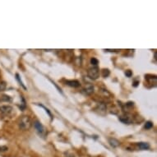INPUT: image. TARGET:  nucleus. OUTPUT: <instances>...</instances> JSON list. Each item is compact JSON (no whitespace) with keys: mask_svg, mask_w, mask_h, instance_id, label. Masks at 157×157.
<instances>
[{"mask_svg":"<svg viewBox=\"0 0 157 157\" xmlns=\"http://www.w3.org/2000/svg\"><path fill=\"white\" fill-rule=\"evenodd\" d=\"M8 150V148L7 147H5V146H2V147H0V153H3V152H5V151H7Z\"/></svg>","mask_w":157,"mask_h":157,"instance_id":"17","label":"nucleus"},{"mask_svg":"<svg viewBox=\"0 0 157 157\" xmlns=\"http://www.w3.org/2000/svg\"><path fill=\"white\" fill-rule=\"evenodd\" d=\"M66 84L69 86H71V87H74V88L79 87L81 86L80 82L78 81H77V80H69V81H67Z\"/></svg>","mask_w":157,"mask_h":157,"instance_id":"7","label":"nucleus"},{"mask_svg":"<svg viewBox=\"0 0 157 157\" xmlns=\"http://www.w3.org/2000/svg\"><path fill=\"white\" fill-rule=\"evenodd\" d=\"M151 128H153V123H151V122H150V121L147 122L146 124H145V128H146V129H150Z\"/></svg>","mask_w":157,"mask_h":157,"instance_id":"15","label":"nucleus"},{"mask_svg":"<svg viewBox=\"0 0 157 157\" xmlns=\"http://www.w3.org/2000/svg\"><path fill=\"white\" fill-rule=\"evenodd\" d=\"M91 63L93 66L96 67V66L98 65V63H99V61H98V59H96V58H91Z\"/></svg>","mask_w":157,"mask_h":157,"instance_id":"14","label":"nucleus"},{"mask_svg":"<svg viewBox=\"0 0 157 157\" xmlns=\"http://www.w3.org/2000/svg\"><path fill=\"white\" fill-rule=\"evenodd\" d=\"M87 75L91 79L96 80L99 78L100 77V69L97 67H93L89 69L87 72Z\"/></svg>","mask_w":157,"mask_h":157,"instance_id":"2","label":"nucleus"},{"mask_svg":"<svg viewBox=\"0 0 157 157\" xmlns=\"http://www.w3.org/2000/svg\"><path fill=\"white\" fill-rule=\"evenodd\" d=\"M16 76H17V80H18V82H19V83H20L21 84V86H22V87H23V88L25 89V90H27V87H26V86H25V85L24 84H23V82H22V81H21V77H20V76L18 75V74H16Z\"/></svg>","mask_w":157,"mask_h":157,"instance_id":"16","label":"nucleus"},{"mask_svg":"<svg viewBox=\"0 0 157 157\" xmlns=\"http://www.w3.org/2000/svg\"><path fill=\"white\" fill-rule=\"evenodd\" d=\"M101 73H102V76L103 77H105V78H106V77H108L109 76V69H103L102 71H101Z\"/></svg>","mask_w":157,"mask_h":157,"instance_id":"12","label":"nucleus"},{"mask_svg":"<svg viewBox=\"0 0 157 157\" xmlns=\"http://www.w3.org/2000/svg\"><path fill=\"white\" fill-rule=\"evenodd\" d=\"M109 142L110 144V146L113 147H118L120 146L119 141H118L115 138H109Z\"/></svg>","mask_w":157,"mask_h":157,"instance_id":"8","label":"nucleus"},{"mask_svg":"<svg viewBox=\"0 0 157 157\" xmlns=\"http://www.w3.org/2000/svg\"><path fill=\"white\" fill-rule=\"evenodd\" d=\"M34 127H35V128L36 129V131H37V133H39L40 135H41L42 137H44V136H45V134H46L45 128H44V126H43V125H42L40 122H38V121L35 122Z\"/></svg>","mask_w":157,"mask_h":157,"instance_id":"3","label":"nucleus"},{"mask_svg":"<svg viewBox=\"0 0 157 157\" xmlns=\"http://www.w3.org/2000/svg\"><path fill=\"white\" fill-rule=\"evenodd\" d=\"M119 120L121 122H123V123H127V124H129V123H131V119H130V117H128V115L120 116Z\"/></svg>","mask_w":157,"mask_h":157,"instance_id":"9","label":"nucleus"},{"mask_svg":"<svg viewBox=\"0 0 157 157\" xmlns=\"http://www.w3.org/2000/svg\"><path fill=\"white\" fill-rule=\"evenodd\" d=\"M12 99L10 96H0V101H6V102H10Z\"/></svg>","mask_w":157,"mask_h":157,"instance_id":"11","label":"nucleus"},{"mask_svg":"<svg viewBox=\"0 0 157 157\" xmlns=\"http://www.w3.org/2000/svg\"><path fill=\"white\" fill-rule=\"evenodd\" d=\"M19 128L22 130H28L31 127V120L28 116H22L19 120Z\"/></svg>","mask_w":157,"mask_h":157,"instance_id":"1","label":"nucleus"},{"mask_svg":"<svg viewBox=\"0 0 157 157\" xmlns=\"http://www.w3.org/2000/svg\"><path fill=\"white\" fill-rule=\"evenodd\" d=\"M96 110L100 115H105L106 113V105L104 103H99L96 106Z\"/></svg>","mask_w":157,"mask_h":157,"instance_id":"6","label":"nucleus"},{"mask_svg":"<svg viewBox=\"0 0 157 157\" xmlns=\"http://www.w3.org/2000/svg\"><path fill=\"white\" fill-rule=\"evenodd\" d=\"M125 75H126L128 77H131L132 75H133V72H132L131 70H127L126 72H125Z\"/></svg>","mask_w":157,"mask_h":157,"instance_id":"18","label":"nucleus"},{"mask_svg":"<svg viewBox=\"0 0 157 157\" xmlns=\"http://www.w3.org/2000/svg\"><path fill=\"white\" fill-rule=\"evenodd\" d=\"M6 87H7V84H6V82H0V92L4 91V90L6 89Z\"/></svg>","mask_w":157,"mask_h":157,"instance_id":"13","label":"nucleus"},{"mask_svg":"<svg viewBox=\"0 0 157 157\" xmlns=\"http://www.w3.org/2000/svg\"><path fill=\"white\" fill-rule=\"evenodd\" d=\"M82 92L84 93L85 95L86 96H90V95H91L93 92H94V86L92 84H86V86L83 88L82 90Z\"/></svg>","mask_w":157,"mask_h":157,"instance_id":"5","label":"nucleus"},{"mask_svg":"<svg viewBox=\"0 0 157 157\" xmlns=\"http://www.w3.org/2000/svg\"><path fill=\"white\" fill-rule=\"evenodd\" d=\"M13 107L10 105H3L0 107V113L5 116H8L13 113Z\"/></svg>","mask_w":157,"mask_h":157,"instance_id":"4","label":"nucleus"},{"mask_svg":"<svg viewBox=\"0 0 157 157\" xmlns=\"http://www.w3.org/2000/svg\"><path fill=\"white\" fill-rule=\"evenodd\" d=\"M138 84H139V82H135L134 83H133V86L136 87V86H137V85H138Z\"/></svg>","mask_w":157,"mask_h":157,"instance_id":"19","label":"nucleus"},{"mask_svg":"<svg viewBox=\"0 0 157 157\" xmlns=\"http://www.w3.org/2000/svg\"><path fill=\"white\" fill-rule=\"evenodd\" d=\"M138 147L142 150H147V149L150 148V145H149V143H147V142H139L138 143Z\"/></svg>","mask_w":157,"mask_h":157,"instance_id":"10","label":"nucleus"}]
</instances>
